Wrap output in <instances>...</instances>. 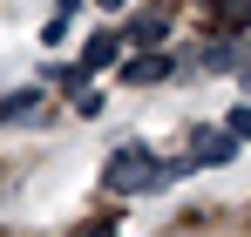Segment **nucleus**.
Returning <instances> with one entry per match:
<instances>
[{
  "mask_svg": "<svg viewBox=\"0 0 251 237\" xmlns=\"http://www.w3.org/2000/svg\"><path fill=\"white\" fill-rule=\"evenodd\" d=\"M170 176H176V169H170V163H156L150 149H143V142H123L116 156L102 163V190H109V197H136V190H163Z\"/></svg>",
  "mask_w": 251,
  "mask_h": 237,
  "instance_id": "nucleus-1",
  "label": "nucleus"
},
{
  "mask_svg": "<svg viewBox=\"0 0 251 237\" xmlns=\"http://www.w3.org/2000/svg\"><path fill=\"white\" fill-rule=\"evenodd\" d=\"M116 54H123V34H95L75 68H82V75H102V68H116Z\"/></svg>",
  "mask_w": 251,
  "mask_h": 237,
  "instance_id": "nucleus-2",
  "label": "nucleus"
},
{
  "mask_svg": "<svg viewBox=\"0 0 251 237\" xmlns=\"http://www.w3.org/2000/svg\"><path fill=\"white\" fill-rule=\"evenodd\" d=\"M231 156H238V136H231V129H204V136H197V163L217 169V163H231Z\"/></svg>",
  "mask_w": 251,
  "mask_h": 237,
  "instance_id": "nucleus-3",
  "label": "nucleus"
},
{
  "mask_svg": "<svg viewBox=\"0 0 251 237\" xmlns=\"http://www.w3.org/2000/svg\"><path fill=\"white\" fill-rule=\"evenodd\" d=\"M41 116V88H14V95H0V122H27Z\"/></svg>",
  "mask_w": 251,
  "mask_h": 237,
  "instance_id": "nucleus-4",
  "label": "nucleus"
},
{
  "mask_svg": "<svg viewBox=\"0 0 251 237\" xmlns=\"http://www.w3.org/2000/svg\"><path fill=\"white\" fill-rule=\"evenodd\" d=\"M163 75H170V61H163V54H136V61L123 68V81H129V88H143V81H163Z\"/></svg>",
  "mask_w": 251,
  "mask_h": 237,
  "instance_id": "nucleus-5",
  "label": "nucleus"
},
{
  "mask_svg": "<svg viewBox=\"0 0 251 237\" xmlns=\"http://www.w3.org/2000/svg\"><path fill=\"white\" fill-rule=\"evenodd\" d=\"M163 27H170L163 14H143V21H136V34H129V41H136V47H156V41H163Z\"/></svg>",
  "mask_w": 251,
  "mask_h": 237,
  "instance_id": "nucleus-6",
  "label": "nucleus"
},
{
  "mask_svg": "<svg viewBox=\"0 0 251 237\" xmlns=\"http://www.w3.org/2000/svg\"><path fill=\"white\" fill-rule=\"evenodd\" d=\"M224 129H231V136H238V142H251V102H238V109H231V122H224Z\"/></svg>",
  "mask_w": 251,
  "mask_h": 237,
  "instance_id": "nucleus-7",
  "label": "nucleus"
},
{
  "mask_svg": "<svg viewBox=\"0 0 251 237\" xmlns=\"http://www.w3.org/2000/svg\"><path fill=\"white\" fill-rule=\"evenodd\" d=\"M245 14H251V0H224V7H217V27H238Z\"/></svg>",
  "mask_w": 251,
  "mask_h": 237,
  "instance_id": "nucleus-8",
  "label": "nucleus"
},
{
  "mask_svg": "<svg viewBox=\"0 0 251 237\" xmlns=\"http://www.w3.org/2000/svg\"><path fill=\"white\" fill-rule=\"evenodd\" d=\"M231 61H238V47H231V41H217V47L204 54V68H231Z\"/></svg>",
  "mask_w": 251,
  "mask_h": 237,
  "instance_id": "nucleus-9",
  "label": "nucleus"
},
{
  "mask_svg": "<svg viewBox=\"0 0 251 237\" xmlns=\"http://www.w3.org/2000/svg\"><path fill=\"white\" fill-rule=\"evenodd\" d=\"M75 237H116V217H95V224H82Z\"/></svg>",
  "mask_w": 251,
  "mask_h": 237,
  "instance_id": "nucleus-10",
  "label": "nucleus"
},
{
  "mask_svg": "<svg viewBox=\"0 0 251 237\" xmlns=\"http://www.w3.org/2000/svg\"><path fill=\"white\" fill-rule=\"evenodd\" d=\"M95 7H129V0H95Z\"/></svg>",
  "mask_w": 251,
  "mask_h": 237,
  "instance_id": "nucleus-11",
  "label": "nucleus"
},
{
  "mask_svg": "<svg viewBox=\"0 0 251 237\" xmlns=\"http://www.w3.org/2000/svg\"><path fill=\"white\" fill-rule=\"evenodd\" d=\"M245 88H251V61H245Z\"/></svg>",
  "mask_w": 251,
  "mask_h": 237,
  "instance_id": "nucleus-12",
  "label": "nucleus"
}]
</instances>
